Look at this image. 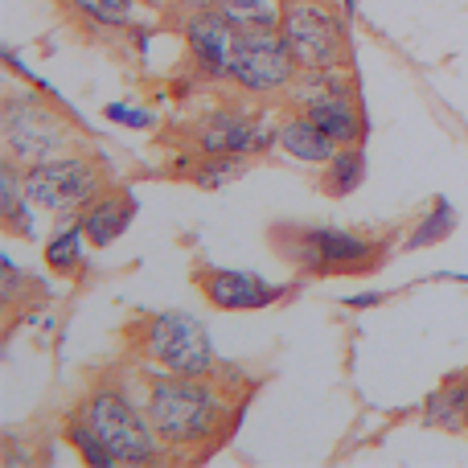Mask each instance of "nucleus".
I'll use <instances>...</instances> for the list:
<instances>
[{"label": "nucleus", "instance_id": "nucleus-12", "mask_svg": "<svg viewBox=\"0 0 468 468\" xmlns=\"http://www.w3.org/2000/svg\"><path fill=\"white\" fill-rule=\"evenodd\" d=\"M136 210L140 206H136V197H132L128 189H115V186L103 189V194H99L95 202L79 214L90 247L103 250V247H112V242H120L123 234L132 230V222H136Z\"/></svg>", "mask_w": 468, "mask_h": 468}, {"label": "nucleus", "instance_id": "nucleus-25", "mask_svg": "<svg viewBox=\"0 0 468 468\" xmlns=\"http://www.w3.org/2000/svg\"><path fill=\"white\" fill-rule=\"evenodd\" d=\"M173 8L186 16V13H197V8H218V0H173Z\"/></svg>", "mask_w": 468, "mask_h": 468}, {"label": "nucleus", "instance_id": "nucleus-2", "mask_svg": "<svg viewBox=\"0 0 468 468\" xmlns=\"http://www.w3.org/2000/svg\"><path fill=\"white\" fill-rule=\"evenodd\" d=\"M74 415L95 428V436L107 444L115 468H144L169 461V448L156 436L153 420L144 411V399H136L123 382L115 378L90 382L87 395L74 403Z\"/></svg>", "mask_w": 468, "mask_h": 468}, {"label": "nucleus", "instance_id": "nucleus-8", "mask_svg": "<svg viewBox=\"0 0 468 468\" xmlns=\"http://www.w3.org/2000/svg\"><path fill=\"white\" fill-rule=\"evenodd\" d=\"M300 66L292 58L280 29H234L227 82L247 99H275L288 95Z\"/></svg>", "mask_w": 468, "mask_h": 468}, {"label": "nucleus", "instance_id": "nucleus-3", "mask_svg": "<svg viewBox=\"0 0 468 468\" xmlns=\"http://www.w3.org/2000/svg\"><path fill=\"white\" fill-rule=\"evenodd\" d=\"M280 259H288L300 275H370L387 259V242L362 230L341 227H304V222H275L267 230Z\"/></svg>", "mask_w": 468, "mask_h": 468}, {"label": "nucleus", "instance_id": "nucleus-4", "mask_svg": "<svg viewBox=\"0 0 468 468\" xmlns=\"http://www.w3.org/2000/svg\"><path fill=\"white\" fill-rule=\"evenodd\" d=\"M0 144H5V161L29 169V165H41L49 156L70 153L79 144V132L37 90L8 87L5 103H0Z\"/></svg>", "mask_w": 468, "mask_h": 468}, {"label": "nucleus", "instance_id": "nucleus-17", "mask_svg": "<svg viewBox=\"0 0 468 468\" xmlns=\"http://www.w3.org/2000/svg\"><path fill=\"white\" fill-rule=\"evenodd\" d=\"M366 173L370 169H366L362 144H341L337 153L321 165V181H316V189H321L324 197H333V202H341V197H354L357 189L366 186Z\"/></svg>", "mask_w": 468, "mask_h": 468}, {"label": "nucleus", "instance_id": "nucleus-20", "mask_svg": "<svg viewBox=\"0 0 468 468\" xmlns=\"http://www.w3.org/2000/svg\"><path fill=\"white\" fill-rule=\"evenodd\" d=\"M230 29H280V0H218Z\"/></svg>", "mask_w": 468, "mask_h": 468}, {"label": "nucleus", "instance_id": "nucleus-9", "mask_svg": "<svg viewBox=\"0 0 468 468\" xmlns=\"http://www.w3.org/2000/svg\"><path fill=\"white\" fill-rule=\"evenodd\" d=\"M194 148L202 156H230V161H255L280 148V120L271 112H247L239 103H222L197 123Z\"/></svg>", "mask_w": 468, "mask_h": 468}, {"label": "nucleus", "instance_id": "nucleus-1", "mask_svg": "<svg viewBox=\"0 0 468 468\" xmlns=\"http://www.w3.org/2000/svg\"><path fill=\"white\" fill-rule=\"evenodd\" d=\"M222 374H148L144 411L169 456H181V461L210 456L234 431L242 403L230 399V382H222Z\"/></svg>", "mask_w": 468, "mask_h": 468}, {"label": "nucleus", "instance_id": "nucleus-24", "mask_svg": "<svg viewBox=\"0 0 468 468\" xmlns=\"http://www.w3.org/2000/svg\"><path fill=\"white\" fill-rule=\"evenodd\" d=\"M387 292H349L341 304L349 308V313H370V308H378V304H387Z\"/></svg>", "mask_w": 468, "mask_h": 468}, {"label": "nucleus", "instance_id": "nucleus-15", "mask_svg": "<svg viewBox=\"0 0 468 468\" xmlns=\"http://www.w3.org/2000/svg\"><path fill=\"white\" fill-rule=\"evenodd\" d=\"M87 250H90V239H87V230H82V218L79 214H66V218H58V227L49 230L46 247H41V259H46V267L58 280H74V275L87 267Z\"/></svg>", "mask_w": 468, "mask_h": 468}, {"label": "nucleus", "instance_id": "nucleus-21", "mask_svg": "<svg viewBox=\"0 0 468 468\" xmlns=\"http://www.w3.org/2000/svg\"><path fill=\"white\" fill-rule=\"evenodd\" d=\"M62 440H66V448H74V452H79L82 464H90V468H115L112 452H107V444L95 436V428H90L87 420H79L74 411H70V420H66V428H62Z\"/></svg>", "mask_w": 468, "mask_h": 468}, {"label": "nucleus", "instance_id": "nucleus-19", "mask_svg": "<svg viewBox=\"0 0 468 468\" xmlns=\"http://www.w3.org/2000/svg\"><path fill=\"white\" fill-rule=\"evenodd\" d=\"M74 8V16L95 29H132L136 13L144 0H66Z\"/></svg>", "mask_w": 468, "mask_h": 468}, {"label": "nucleus", "instance_id": "nucleus-22", "mask_svg": "<svg viewBox=\"0 0 468 468\" xmlns=\"http://www.w3.org/2000/svg\"><path fill=\"white\" fill-rule=\"evenodd\" d=\"M247 173V161H230V156H197V165L189 169V181L197 189H222L230 181H239Z\"/></svg>", "mask_w": 468, "mask_h": 468}, {"label": "nucleus", "instance_id": "nucleus-14", "mask_svg": "<svg viewBox=\"0 0 468 468\" xmlns=\"http://www.w3.org/2000/svg\"><path fill=\"white\" fill-rule=\"evenodd\" d=\"M0 230H5L8 239H25V242H33L41 234L37 206L25 194L21 165H13V161L0 165Z\"/></svg>", "mask_w": 468, "mask_h": 468}, {"label": "nucleus", "instance_id": "nucleus-10", "mask_svg": "<svg viewBox=\"0 0 468 468\" xmlns=\"http://www.w3.org/2000/svg\"><path fill=\"white\" fill-rule=\"evenodd\" d=\"M194 283L202 300L218 313H263V308L280 304L288 296V283H267L259 271L247 267H218V263H197Z\"/></svg>", "mask_w": 468, "mask_h": 468}, {"label": "nucleus", "instance_id": "nucleus-6", "mask_svg": "<svg viewBox=\"0 0 468 468\" xmlns=\"http://www.w3.org/2000/svg\"><path fill=\"white\" fill-rule=\"evenodd\" d=\"M280 33L300 70H341L349 54V13L333 0H292L280 5Z\"/></svg>", "mask_w": 468, "mask_h": 468}, {"label": "nucleus", "instance_id": "nucleus-23", "mask_svg": "<svg viewBox=\"0 0 468 468\" xmlns=\"http://www.w3.org/2000/svg\"><path fill=\"white\" fill-rule=\"evenodd\" d=\"M103 120L120 123V128H132V132H148L156 123V115L140 103H107L103 107Z\"/></svg>", "mask_w": 468, "mask_h": 468}, {"label": "nucleus", "instance_id": "nucleus-26", "mask_svg": "<svg viewBox=\"0 0 468 468\" xmlns=\"http://www.w3.org/2000/svg\"><path fill=\"white\" fill-rule=\"evenodd\" d=\"M341 8H346V13L354 16V13H357V0H341Z\"/></svg>", "mask_w": 468, "mask_h": 468}, {"label": "nucleus", "instance_id": "nucleus-27", "mask_svg": "<svg viewBox=\"0 0 468 468\" xmlns=\"http://www.w3.org/2000/svg\"><path fill=\"white\" fill-rule=\"evenodd\" d=\"M148 5H156V8H165V5H173V0H148Z\"/></svg>", "mask_w": 468, "mask_h": 468}, {"label": "nucleus", "instance_id": "nucleus-28", "mask_svg": "<svg viewBox=\"0 0 468 468\" xmlns=\"http://www.w3.org/2000/svg\"><path fill=\"white\" fill-rule=\"evenodd\" d=\"M280 5H292V0H280Z\"/></svg>", "mask_w": 468, "mask_h": 468}, {"label": "nucleus", "instance_id": "nucleus-5", "mask_svg": "<svg viewBox=\"0 0 468 468\" xmlns=\"http://www.w3.org/2000/svg\"><path fill=\"white\" fill-rule=\"evenodd\" d=\"M132 346L153 370L169 374H222L218 349L206 329V321H197L194 313H148L132 329Z\"/></svg>", "mask_w": 468, "mask_h": 468}, {"label": "nucleus", "instance_id": "nucleus-13", "mask_svg": "<svg viewBox=\"0 0 468 468\" xmlns=\"http://www.w3.org/2000/svg\"><path fill=\"white\" fill-rule=\"evenodd\" d=\"M337 148H341L337 140H333L329 132L313 120V115L296 112V107H292V112L280 120V153L288 156V161H296V165H324L333 153H337Z\"/></svg>", "mask_w": 468, "mask_h": 468}, {"label": "nucleus", "instance_id": "nucleus-11", "mask_svg": "<svg viewBox=\"0 0 468 468\" xmlns=\"http://www.w3.org/2000/svg\"><path fill=\"white\" fill-rule=\"evenodd\" d=\"M181 41H186V58L194 66L197 79L206 82H227V58H230V21L222 8H197V13L181 16Z\"/></svg>", "mask_w": 468, "mask_h": 468}, {"label": "nucleus", "instance_id": "nucleus-16", "mask_svg": "<svg viewBox=\"0 0 468 468\" xmlns=\"http://www.w3.org/2000/svg\"><path fill=\"white\" fill-rule=\"evenodd\" d=\"M423 423L436 431H468V370L448 374L428 399H423Z\"/></svg>", "mask_w": 468, "mask_h": 468}, {"label": "nucleus", "instance_id": "nucleus-18", "mask_svg": "<svg viewBox=\"0 0 468 468\" xmlns=\"http://www.w3.org/2000/svg\"><path fill=\"white\" fill-rule=\"evenodd\" d=\"M456 210H452V202L448 197H436V202L428 206V210L415 218V227L407 230V239H403V255H411V250H423V247H440V242L448 239V234L456 230Z\"/></svg>", "mask_w": 468, "mask_h": 468}, {"label": "nucleus", "instance_id": "nucleus-7", "mask_svg": "<svg viewBox=\"0 0 468 468\" xmlns=\"http://www.w3.org/2000/svg\"><path fill=\"white\" fill-rule=\"evenodd\" d=\"M21 177H25L29 202L37 206L41 214H54V218L82 214L103 189H112L107 165L99 161L95 153H87V148H70V153H62V156L29 165V169H21Z\"/></svg>", "mask_w": 468, "mask_h": 468}]
</instances>
